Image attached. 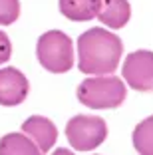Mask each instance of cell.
I'll return each mask as SVG.
<instances>
[{
  "label": "cell",
  "mask_w": 153,
  "mask_h": 155,
  "mask_svg": "<svg viewBox=\"0 0 153 155\" xmlns=\"http://www.w3.org/2000/svg\"><path fill=\"white\" fill-rule=\"evenodd\" d=\"M12 56V42H10L8 34L0 30V64H6Z\"/></svg>",
  "instance_id": "cell-13"
},
{
  "label": "cell",
  "mask_w": 153,
  "mask_h": 155,
  "mask_svg": "<svg viewBox=\"0 0 153 155\" xmlns=\"http://www.w3.org/2000/svg\"><path fill=\"white\" fill-rule=\"evenodd\" d=\"M0 155H44L26 133H8L0 139Z\"/></svg>",
  "instance_id": "cell-10"
},
{
  "label": "cell",
  "mask_w": 153,
  "mask_h": 155,
  "mask_svg": "<svg viewBox=\"0 0 153 155\" xmlns=\"http://www.w3.org/2000/svg\"><path fill=\"white\" fill-rule=\"evenodd\" d=\"M36 56L44 70L66 74L74 66V42L62 30H50L38 38Z\"/></svg>",
  "instance_id": "cell-3"
},
{
  "label": "cell",
  "mask_w": 153,
  "mask_h": 155,
  "mask_svg": "<svg viewBox=\"0 0 153 155\" xmlns=\"http://www.w3.org/2000/svg\"><path fill=\"white\" fill-rule=\"evenodd\" d=\"M52 155H76L74 151H70V149H66V147H60V149H56Z\"/></svg>",
  "instance_id": "cell-14"
},
{
  "label": "cell",
  "mask_w": 153,
  "mask_h": 155,
  "mask_svg": "<svg viewBox=\"0 0 153 155\" xmlns=\"http://www.w3.org/2000/svg\"><path fill=\"white\" fill-rule=\"evenodd\" d=\"M123 44L119 36L104 28H91L78 38V68L91 76H108L119 66Z\"/></svg>",
  "instance_id": "cell-1"
},
{
  "label": "cell",
  "mask_w": 153,
  "mask_h": 155,
  "mask_svg": "<svg viewBox=\"0 0 153 155\" xmlns=\"http://www.w3.org/2000/svg\"><path fill=\"white\" fill-rule=\"evenodd\" d=\"M131 16V6L127 0H99L98 18L111 30H119Z\"/></svg>",
  "instance_id": "cell-8"
},
{
  "label": "cell",
  "mask_w": 153,
  "mask_h": 155,
  "mask_svg": "<svg viewBox=\"0 0 153 155\" xmlns=\"http://www.w3.org/2000/svg\"><path fill=\"white\" fill-rule=\"evenodd\" d=\"M30 84L16 68H0V105H20L28 97Z\"/></svg>",
  "instance_id": "cell-6"
},
{
  "label": "cell",
  "mask_w": 153,
  "mask_h": 155,
  "mask_svg": "<svg viewBox=\"0 0 153 155\" xmlns=\"http://www.w3.org/2000/svg\"><path fill=\"white\" fill-rule=\"evenodd\" d=\"M123 80L137 91H153V52H131L123 62Z\"/></svg>",
  "instance_id": "cell-5"
},
{
  "label": "cell",
  "mask_w": 153,
  "mask_h": 155,
  "mask_svg": "<svg viewBox=\"0 0 153 155\" xmlns=\"http://www.w3.org/2000/svg\"><path fill=\"white\" fill-rule=\"evenodd\" d=\"M20 16L18 0H0V26H10Z\"/></svg>",
  "instance_id": "cell-12"
},
{
  "label": "cell",
  "mask_w": 153,
  "mask_h": 155,
  "mask_svg": "<svg viewBox=\"0 0 153 155\" xmlns=\"http://www.w3.org/2000/svg\"><path fill=\"white\" fill-rule=\"evenodd\" d=\"M127 96L125 84L115 76L88 78L78 87V100L91 110L119 107Z\"/></svg>",
  "instance_id": "cell-2"
},
{
  "label": "cell",
  "mask_w": 153,
  "mask_h": 155,
  "mask_svg": "<svg viewBox=\"0 0 153 155\" xmlns=\"http://www.w3.org/2000/svg\"><path fill=\"white\" fill-rule=\"evenodd\" d=\"M66 137L76 151H91L108 137V125L98 115H76L66 125Z\"/></svg>",
  "instance_id": "cell-4"
},
{
  "label": "cell",
  "mask_w": 153,
  "mask_h": 155,
  "mask_svg": "<svg viewBox=\"0 0 153 155\" xmlns=\"http://www.w3.org/2000/svg\"><path fill=\"white\" fill-rule=\"evenodd\" d=\"M133 147L139 155H153V115L133 129Z\"/></svg>",
  "instance_id": "cell-11"
},
{
  "label": "cell",
  "mask_w": 153,
  "mask_h": 155,
  "mask_svg": "<svg viewBox=\"0 0 153 155\" xmlns=\"http://www.w3.org/2000/svg\"><path fill=\"white\" fill-rule=\"evenodd\" d=\"M60 12L68 20L74 22H86V20L98 18L99 0H58Z\"/></svg>",
  "instance_id": "cell-9"
},
{
  "label": "cell",
  "mask_w": 153,
  "mask_h": 155,
  "mask_svg": "<svg viewBox=\"0 0 153 155\" xmlns=\"http://www.w3.org/2000/svg\"><path fill=\"white\" fill-rule=\"evenodd\" d=\"M22 131L28 137L34 139L38 147H40L42 153H48L52 147L56 145V139H58V129L48 117H42V115H32L26 121L22 123Z\"/></svg>",
  "instance_id": "cell-7"
}]
</instances>
